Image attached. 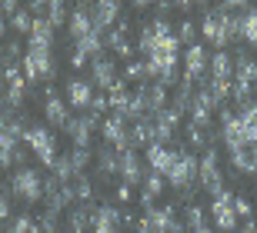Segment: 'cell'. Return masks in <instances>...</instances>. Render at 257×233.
I'll list each match as a JSON object with an SVG mask.
<instances>
[{"mask_svg": "<svg viewBox=\"0 0 257 233\" xmlns=\"http://www.w3.org/2000/svg\"><path fill=\"white\" fill-rule=\"evenodd\" d=\"M10 196L24 200V206L40 203V200H44V177H40L34 167L14 170V177H10Z\"/></svg>", "mask_w": 257, "mask_h": 233, "instance_id": "cell-1", "label": "cell"}, {"mask_svg": "<svg viewBox=\"0 0 257 233\" xmlns=\"http://www.w3.org/2000/svg\"><path fill=\"white\" fill-rule=\"evenodd\" d=\"M134 103L141 107L144 117H154V113H161L164 107H171V97H167V87L164 84L144 80L141 87H134Z\"/></svg>", "mask_w": 257, "mask_h": 233, "instance_id": "cell-2", "label": "cell"}, {"mask_svg": "<svg viewBox=\"0 0 257 233\" xmlns=\"http://www.w3.org/2000/svg\"><path fill=\"white\" fill-rule=\"evenodd\" d=\"M197 186H200V190H207L210 200L224 190V173H220V153H217V147L204 150V157H200V170H197Z\"/></svg>", "mask_w": 257, "mask_h": 233, "instance_id": "cell-3", "label": "cell"}, {"mask_svg": "<svg viewBox=\"0 0 257 233\" xmlns=\"http://www.w3.org/2000/svg\"><path fill=\"white\" fill-rule=\"evenodd\" d=\"M24 143L30 147V153H34L44 167H54V160H57V137H54L50 127H27Z\"/></svg>", "mask_w": 257, "mask_h": 233, "instance_id": "cell-4", "label": "cell"}, {"mask_svg": "<svg viewBox=\"0 0 257 233\" xmlns=\"http://www.w3.org/2000/svg\"><path fill=\"white\" fill-rule=\"evenodd\" d=\"M210 226L220 233H234L237 230V213H234V190H220L210 200Z\"/></svg>", "mask_w": 257, "mask_h": 233, "instance_id": "cell-5", "label": "cell"}, {"mask_svg": "<svg viewBox=\"0 0 257 233\" xmlns=\"http://www.w3.org/2000/svg\"><path fill=\"white\" fill-rule=\"evenodd\" d=\"M197 170H200V157H194L191 150H181L177 153V163L167 173V183L174 190H187V186H197Z\"/></svg>", "mask_w": 257, "mask_h": 233, "instance_id": "cell-6", "label": "cell"}, {"mask_svg": "<svg viewBox=\"0 0 257 233\" xmlns=\"http://www.w3.org/2000/svg\"><path fill=\"white\" fill-rule=\"evenodd\" d=\"M117 84V60L114 54H100L90 60V87H100V93H110Z\"/></svg>", "mask_w": 257, "mask_h": 233, "instance_id": "cell-7", "label": "cell"}, {"mask_svg": "<svg viewBox=\"0 0 257 233\" xmlns=\"http://www.w3.org/2000/svg\"><path fill=\"white\" fill-rule=\"evenodd\" d=\"M207 60H210V54H207L204 44L187 47V50H184V77H187L191 84H200V80L207 77Z\"/></svg>", "mask_w": 257, "mask_h": 233, "instance_id": "cell-8", "label": "cell"}, {"mask_svg": "<svg viewBox=\"0 0 257 233\" xmlns=\"http://www.w3.org/2000/svg\"><path fill=\"white\" fill-rule=\"evenodd\" d=\"M197 34L204 40H207L214 50H227V30H224V20L214 14V10H204V20H200V27H197Z\"/></svg>", "mask_w": 257, "mask_h": 233, "instance_id": "cell-9", "label": "cell"}, {"mask_svg": "<svg viewBox=\"0 0 257 233\" xmlns=\"http://www.w3.org/2000/svg\"><path fill=\"white\" fill-rule=\"evenodd\" d=\"M144 177H147V167H144V160L134 153V150H120V183L134 186V190H141Z\"/></svg>", "mask_w": 257, "mask_h": 233, "instance_id": "cell-10", "label": "cell"}, {"mask_svg": "<svg viewBox=\"0 0 257 233\" xmlns=\"http://www.w3.org/2000/svg\"><path fill=\"white\" fill-rule=\"evenodd\" d=\"M127 130H131V127H127L124 117H114V113H110V117H104V123H100V130H97V133L104 137L107 147L127 150Z\"/></svg>", "mask_w": 257, "mask_h": 233, "instance_id": "cell-11", "label": "cell"}, {"mask_svg": "<svg viewBox=\"0 0 257 233\" xmlns=\"http://www.w3.org/2000/svg\"><path fill=\"white\" fill-rule=\"evenodd\" d=\"M120 7H124V4H117V0H100V4H90V20H94V30L107 34V30L120 20Z\"/></svg>", "mask_w": 257, "mask_h": 233, "instance_id": "cell-12", "label": "cell"}, {"mask_svg": "<svg viewBox=\"0 0 257 233\" xmlns=\"http://www.w3.org/2000/svg\"><path fill=\"white\" fill-rule=\"evenodd\" d=\"M177 153H181V150L151 143V147H147V170H154V173H161V177L167 180V173H171L174 163H177Z\"/></svg>", "mask_w": 257, "mask_h": 233, "instance_id": "cell-13", "label": "cell"}, {"mask_svg": "<svg viewBox=\"0 0 257 233\" xmlns=\"http://www.w3.org/2000/svg\"><path fill=\"white\" fill-rule=\"evenodd\" d=\"M230 173L234 177H254L257 173V143L230 150Z\"/></svg>", "mask_w": 257, "mask_h": 233, "instance_id": "cell-14", "label": "cell"}, {"mask_svg": "<svg viewBox=\"0 0 257 233\" xmlns=\"http://www.w3.org/2000/svg\"><path fill=\"white\" fill-rule=\"evenodd\" d=\"M94 210L97 203H74L70 210H67V230L64 233H87L94 230Z\"/></svg>", "mask_w": 257, "mask_h": 233, "instance_id": "cell-15", "label": "cell"}, {"mask_svg": "<svg viewBox=\"0 0 257 233\" xmlns=\"http://www.w3.org/2000/svg\"><path fill=\"white\" fill-rule=\"evenodd\" d=\"M87 34H94V20H90V4H77V10L70 14L67 20V37L74 40H84Z\"/></svg>", "mask_w": 257, "mask_h": 233, "instance_id": "cell-16", "label": "cell"}, {"mask_svg": "<svg viewBox=\"0 0 257 233\" xmlns=\"http://www.w3.org/2000/svg\"><path fill=\"white\" fill-rule=\"evenodd\" d=\"M67 107H74V110H87L90 107V100H94V87H90V80H80V77H74V80H67Z\"/></svg>", "mask_w": 257, "mask_h": 233, "instance_id": "cell-17", "label": "cell"}, {"mask_svg": "<svg viewBox=\"0 0 257 233\" xmlns=\"http://www.w3.org/2000/svg\"><path fill=\"white\" fill-rule=\"evenodd\" d=\"M67 133H70V140H74V147H90V137H94L97 123L87 117V113H77V117H70L64 127Z\"/></svg>", "mask_w": 257, "mask_h": 233, "instance_id": "cell-18", "label": "cell"}, {"mask_svg": "<svg viewBox=\"0 0 257 233\" xmlns=\"http://www.w3.org/2000/svg\"><path fill=\"white\" fill-rule=\"evenodd\" d=\"M44 117H47V123L54 127V130H64L67 127V120H70V107H67V100L60 97V93L44 100Z\"/></svg>", "mask_w": 257, "mask_h": 233, "instance_id": "cell-19", "label": "cell"}, {"mask_svg": "<svg viewBox=\"0 0 257 233\" xmlns=\"http://www.w3.org/2000/svg\"><path fill=\"white\" fill-rule=\"evenodd\" d=\"M94 160H97V173H100L104 180H110L114 173H120V150L100 143V147H97V153H94Z\"/></svg>", "mask_w": 257, "mask_h": 233, "instance_id": "cell-20", "label": "cell"}, {"mask_svg": "<svg viewBox=\"0 0 257 233\" xmlns=\"http://www.w3.org/2000/svg\"><path fill=\"white\" fill-rule=\"evenodd\" d=\"M207 77L210 80H234V57L227 50H214L207 60Z\"/></svg>", "mask_w": 257, "mask_h": 233, "instance_id": "cell-21", "label": "cell"}, {"mask_svg": "<svg viewBox=\"0 0 257 233\" xmlns=\"http://www.w3.org/2000/svg\"><path fill=\"white\" fill-rule=\"evenodd\" d=\"M194 97H197V87H194L191 80H187V77H181V84L174 87V93H171V107H174V110H177V113L184 117V113L191 110Z\"/></svg>", "mask_w": 257, "mask_h": 233, "instance_id": "cell-22", "label": "cell"}, {"mask_svg": "<svg viewBox=\"0 0 257 233\" xmlns=\"http://www.w3.org/2000/svg\"><path fill=\"white\" fill-rule=\"evenodd\" d=\"M120 220H124V210H120L117 203H100L94 210V226H114V230H124Z\"/></svg>", "mask_w": 257, "mask_h": 233, "instance_id": "cell-23", "label": "cell"}, {"mask_svg": "<svg viewBox=\"0 0 257 233\" xmlns=\"http://www.w3.org/2000/svg\"><path fill=\"white\" fill-rule=\"evenodd\" d=\"M240 44L244 47H257V7H250L240 17Z\"/></svg>", "mask_w": 257, "mask_h": 233, "instance_id": "cell-24", "label": "cell"}, {"mask_svg": "<svg viewBox=\"0 0 257 233\" xmlns=\"http://www.w3.org/2000/svg\"><path fill=\"white\" fill-rule=\"evenodd\" d=\"M70 186H74L77 203H94V180L87 177V173H77V177L70 180Z\"/></svg>", "mask_w": 257, "mask_h": 233, "instance_id": "cell-25", "label": "cell"}, {"mask_svg": "<svg viewBox=\"0 0 257 233\" xmlns=\"http://www.w3.org/2000/svg\"><path fill=\"white\" fill-rule=\"evenodd\" d=\"M47 20H50V27H54V30L67 27V20H70V10H67V4H64V0H50Z\"/></svg>", "mask_w": 257, "mask_h": 233, "instance_id": "cell-26", "label": "cell"}, {"mask_svg": "<svg viewBox=\"0 0 257 233\" xmlns=\"http://www.w3.org/2000/svg\"><path fill=\"white\" fill-rule=\"evenodd\" d=\"M54 34H57V30L50 27V20H47V17H40V20H34V27H30V37H27V40H40V44H54Z\"/></svg>", "mask_w": 257, "mask_h": 233, "instance_id": "cell-27", "label": "cell"}, {"mask_svg": "<svg viewBox=\"0 0 257 233\" xmlns=\"http://www.w3.org/2000/svg\"><path fill=\"white\" fill-rule=\"evenodd\" d=\"M4 233H34V216L24 210V213H14L10 223L4 226Z\"/></svg>", "mask_w": 257, "mask_h": 233, "instance_id": "cell-28", "label": "cell"}, {"mask_svg": "<svg viewBox=\"0 0 257 233\" xmlns=\"http://www.w3.org/2000/svg\"><path fill=\"white\" fill-rule=\"evenodd\" d=\"M174 37L181 40L184 47H194V44H197V24H194V20H187V17H184L181 24H177V30H174Z\"/></svg>", "mask_w": 257, "mask_h": 233, "instance_id": "cell-29", "label": "cell"}, {"mask_svg": "<svg viewBox=\"0 0 257 233\" xmlns=\"http://www.w3.org/2000/svg\"><path fill=\"white\" fill-rule=\"evenodd\" d=\"M70 167H74V173H84V167L94 160V153H90V147H70Z\"/></svg>", "mask_w": 257, "mask_h": 233, "instance_id": "cell-30", "label": "cell"}, {"mask_svg": "<svg viewBox=\"0 0 257 233\" xmlns=\"http://www.w3.org/2000/svg\"><path fill=\"white\" fill-rule=\"evenodd\" d=\"M124 80H127V84L134 80V84L141 87L144 80H147V64H144V60H131V64H124Z\"/></svg>", "mask_w": 257, "mask_h": 233, "instance_id": "cell-31", "label": "cell"}, {"mask_svg": "<svg viewBox=\"0 0 257 233\" xmlns=\"http://www.w3.org/2000/svg\"><path fill=\"white\" fill-rule=\"evenodd\" d=\"M10 27L17 30V34H27V37H30V27H34V17H30L27 10H17V14L10 17Z\"/></svg>", "mask_w": 257, "mask_h": 233, "instance_id": "cell-32", "label": "cell"}, {"mask_svg": "<svg viewBox=\"0 0 257 233\" xmlns=\"http://www.w3.org/2000/svg\"><path fill=\"white\" fill-rule=\"evenodd\" d=\"M234 213H237V216H244V220H254V206H250V200H247V196L234 193Z\"/></svg>", "mask_w": 257, "mask_h": 233, "instance_id": "cell-33", "label": "cell"}, {"mask_svg": "<svg viewBox=\"0 0 257 233\" xmlns=\"http://www.w3.org/2000/svg\"><path fill=\"white\" fill-rule=\"evenodd\" d=\"M134 186H127V183H117V190H114V200L117 203H134Z\"/></svg>", "mask_w": 257, "mask_h": 233, "instance_id": "cell-34", "label": "cell"}, {"mask_svg": "<svg viewBox=\"0 0 257 233\" xmlns=\"http://www.w3.org/2000/svg\"><path fill=\"white\" fill-rule=\"evenodd\" d=\"M67 64L74 67V70H84V67H90V57H84L80 50H70V57H67Z\"/></svg>", "mask_w": 257, "mask_h": 233, "instance_id": "cell-35", "label": "cell"}, {"mask_svg": "<svg viewBox=\"0 0 257 233\" xmlns=\"http://www.w3.org/2000/svg\"><path fill=\"white\" fill-rule=\"evenodd\" d=\"M10 216H14V210H10V193L0 196V230L10 223Z\"/></svg>", "mask_w": 257, "mask_h": 233, "instance_id": "cell-36", "label": "cell"}, {"mask_svg": "<svg viewBox=\"0 0 257 233\" xmlns=\"http://www.w3.org/2000/svg\"><path fill=\"white\" fill-rule=\"evenodd\" d=\"M17 10H20L17 0H0V14H4V17H14Z\"/></svg>", "mask_w": 257, "mask_h": 233, "instance_id": "cell-37", "label": "cell"}, {"mask_svg": "<svg viewBox=\"0 0 257 233\" xmlns=\"http://www.w3.org/2000/svg\"><path fill=\"white\" fill-rule=\"evenodd\" d=\"M151 7H154V4H147V0H134V4H131V10H134V14H147Z\"/></svg>", "mask_w": 257, "mask_h": 233, "instance_id": "cell-38", "label": "cell"}, {"mask_svg": "<svg viewBox=\"0 0 257 233\" xmlns=\"http://www.w3.org/2000/svg\"><path fill=\"white\" fill-rule=\"evenodd\" d=\"M234 233H257V223H254V220H244V226L234 230Z\"/></svg>", "mask_w": 257, "mask_h": 233, "instance_id": "cell-39", "label": "cell"}, {"mask_svg": "<svg viewBox=\"0 0 257 233\" xmlns=\"http://www.w3.org/2000/svg\"><path fill=\"white\" fill-rule=\"evenodd\" d=\"M187 233H217L210 223H200V226H194V230H187Z\"/></svg>", "mask_w": 257, "mask_h": 233, "instance_id": "cell-40", "label": "cell"}, {"mask_svg": "<svg viewBox=\"0 0 257 233\" xmlns=\"http://www.w3.org/2000/svg\"><path fill=\"white\" fill-rule=\"evenodd\" d=\"M7 37V17H4V14H0V40Z\"/></svg>", "mask_w": 257, "mask_h": 233, "instance_id": "cell-41", "label": "cell"}, {"mask_svg": "<svg viewBox=\"0 0 257 233\" xmlns=\"http://www.w3.org/2000/svg\"><path fill=\"white\" fill-rule=\"evenodd\" d=\"M90 233H120V230H114V226H94Z\"/></svg>", "mask_w": 257, "mask_h": 233, "instance_id": "cell-42", "label": "cell"}, {"mask_svg": "<svg viewBox=\"0 0 257 233\" xmlns=\"http://www.w3.org/2000/svg\"><path fill=\"white\" fill-rule=\"evenodd\" d=\"M10 193V190H7V186H4V183H0V196H7Z\"/></svg>", "mask_w": 257, "mask_h": 233, "instance_id": "cell-43", "label": "cell"}, {"mask_svg": "<svg viewBox=\"0 0 257 233\" xmlns=\"http://www.w3.org/2000/svg\"><path fill=\"white\" fill-rule=\"evenodd\" d=\"M57 233H60V230H57Z\"/></svg>", "mask_w": 257, "mask_h": 233, "instance_id": "cell-44", "label": "cell"}]
</instances>
